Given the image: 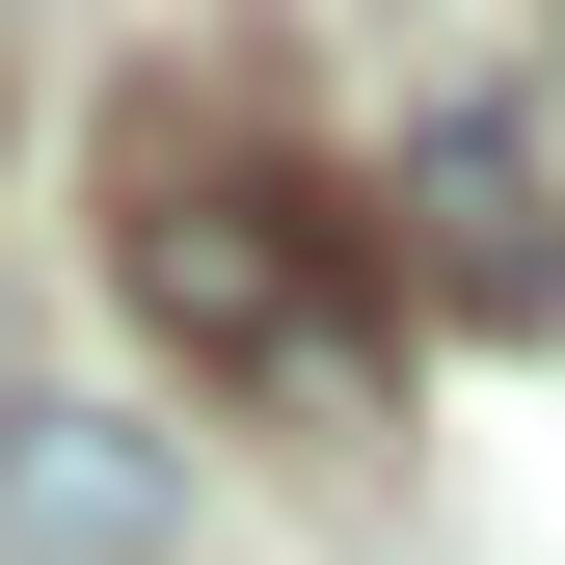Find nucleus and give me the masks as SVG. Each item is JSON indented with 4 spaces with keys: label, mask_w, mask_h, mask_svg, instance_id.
<instances>
[{
    "label": "nucleus",
    "mask_w": 565,
    "mask_h": 565,
    "mask_svg": "<svg viewBox=\"0 0 565 565\" xmlns=\"http://www.w3.org/2000/svg\"><path fill=\"white\" fill-rule=\"evenodd\" d=\"M108 269H135V323H162L189 377L269 404V431H377V404H404V323H377V269H350V216H323V189H269V162L135 135Z\"/></svg>",
    "instance_id": "1"
},
{
    "label": "nucleus",
    "mask_w": 565,
    "mask_h": 565,
    "mask_svg": "<svg viewBox=\"0 0 565 565\" xmlns=\"http://www.w3.org/2000/svg\"><path fill=\"white\" fill-rule=\"evenodd\" d=\"M377 243L431 269L458 323H512V350H565V135H539L512 82L404 108V189H377Z\"/></svg>",
    "instance_id": "2"
},
{
    "label": "nucleus",
    "mask_w": 565,
    "mask_h": 565,
    "mask_svg": "<svg viewBox=\"0 0 565 565\" xmlns=\"http://www.w3.org/2000/svg\"><path fill=\"white\" fill-rule=\"evenodd\" d=\"M0 539L28 565H162L189 539V458L108 431V404H0Z\"/></svg>",
    "instance_id": "3"
}]
</instances>
